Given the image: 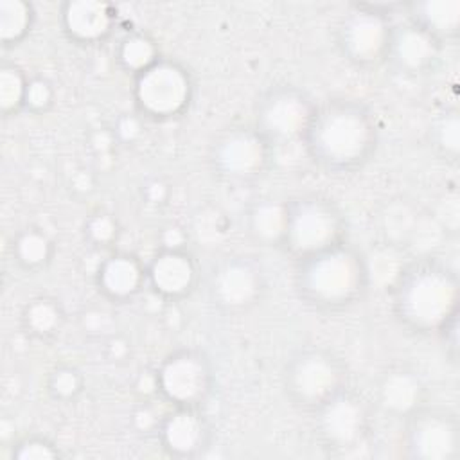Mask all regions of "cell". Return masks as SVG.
<instances>
[{
	"label": "cell",
	"mask_w": 460,
	"mask_h": 460,
	"mask_svg": "<svg viewBox=\"0 0 460 460\" xmlns=\"http://www.w3.org/2000/svg\"><path fill=\"white\" fill-rule=\"evenodd\" d=\"M304 147L314 165L329 174H352L377 151L379 128L372 110L349 97L316 102Z\"/></svg>",
	"instance_id": "1"
},
{
	"label": "cell",
	"mask_w": 460,
	"mask_h": 460,
	"mask_svg": "<svg viewBox=\"0 0 460 460\" xmlns=\"http://www.w3.org/2000/svg\"><path fill=\"white\" fill-rule=\"evenodd\" d=\"M460 282L447 264L424 257L406 264L392 286L395 320L419 336L440 334L458 318Z\"/></svg>",
	"instance_id": "2"
},
{
	"label": "cell",
	"mask_w": 460,
	"mask_h": 460,
	"mask_svg": "<svg viewBox=\"0 0 460 460\" xmlns=\"http://www.w3.org/2000/svg\"><path fill=\"white\" fill-rule=\"evenodd\" d=\"M293 286L304 305L318 313H341L363 300L370 286L365 255L347 241L295 261Z\"/></svg>",
	"instance_id": "3"
},
{
	"label": "cell",
	"mask_w": 460,
	"mask_h": 460,
	"mask_svg": "<svg viewBox=\"0 0 460 460\" xmlns=\"http://www.w3.org/2000/svg\"><path fill=\"white\" fill-rule=\"evenodd\" d=\"M282 388L295 408L316 413L349 388V370L334 352L322 347H305L286 361Z\"/></svg>",
	"instance_id": "4"
},
{
	"label": "cell",
	"mask_w": 460,
	"mask_h": 460,
	"mask_svg": "<svg viewBox=\"0 0 460 460\" xmlns=\"http://www.w3.org/2000/svg\"><path fill=\"white\" fill-rule=\"evenodd\" d=\"M345 216L323 194H302L288 199V232L282 250L295 261L314 255L345 241Z\"/></svg>",
	"instance_id": "5"
},
{
	"label": "cell",
	"mask_w": 460,
	"mask_h": 460,
	"mask_svg": "<svg viewBox=\"0 0 460 460\" xmlns=\"http://www.w3.org/2000/svg\"><path fill=\"white\" fill-rule=\"evenodd\" d=\"M194 79L190 70L171 58H160L133 77V101L140 115L151 120L181 117L192 104Z\"/></svg>",
	"instance_id": "6"
},
{
	"label": "cell",
	"mask_w": 460,
	"mask_h": 460,
	"mask_svg": "<svg viewBox=\"0 0 460 460\" xmlns=\"http://www.w3.org/2000/svg\"><path fill=\"white\" fill-rule=\"evenodd\" d=\"M381 7L356 4L336 25V47L354 66L376 68L388 61L394 25Z\"/></svg>",
	"instance_id": "7"
},
{
	"label": "cell",
	"mask_w": 460,
	"mask_h": 460,
	"mask_svg": "<svg viewBox=\"0 0 460 460\" xmlns=\"http://www.w3.org/2000/svg\"><path fill=\"white\" fill-rule=\"evenodd\" d=\"M268 291L266 271L250 255H228L207 277V296L223 314H243L257 307Z\"/></svg>",
	"instance_id": "8"
},
{
	"label": "cell",
	"mask_w": 460,
	"mask_h": 460,
	"mask_svg": "<svg viewBox=\"0 0 460 460\" xmlns=\"http://www.w3.org/2000/svg\"><path fill=\"white\" fill-rule=\"evenodd\" d=\"M316 110L313 97L293 84L268 88L257 101L253 126L273 146L304 142Z\"/></svg>",
	"instance_id": "9"
},
{
	"label": "cell",
	"mask_w": 460,
	"mask_h": 460,
	"mask_svg": "<svg viewBox=\"0 0 460 460\" xmlns=\"http://www.w3.org/2000/svg\"><path fill=\"white\" fill-rule=\"evenodd\" d=\"M273 158V146L255 126L225 129L210 146L208 164L212 172L230 183H246L261 178Z\"/></svg>",
	"instance_id": "10"
},
{
	"label": "cell",
	"mask_w": 460,
	"mask_h": 460,
	"mask_svg": "<svg viewBox=\"0 0 460 460\" xmlns=\"http://www.w3.org/2000/svg\"><path fill=\"white\" fill-rule=\"evenodd\" d=\"M316 435L322 449L332 456H350L365 447L370 433V408L352 390H343L316 413Z\"/></svg>",
	"instance_id": "11"
},
{
	"label": "cell",
	"mask_w": 460,
	"mask_h": 460,
	"mask_svg": "<svg viewBox=\"0 0 460 460\" xmlns=\"http://www.w3.org/2000/svg\"><path fill=\"white\" fill-rule=\"evenodd\" d=\"M155 388L174 408H201L214 388L212 363L198 349L174 350L160 363Z\"/></svg>",
	"instance_id": "12"
},
{
	"label": "cell",
	"mask_w": 460,
	"mask_h": 460,
	"mask_svg": "<svg viewBox=\"0 0 460 460\" xmlns=\"http://www.w3.org/2000/svg\"><path fill=\"white\" fill-rule=\"evenodd\" d=\"M406 456L415 460H455L460 455L458 417L438 406H420L404 419Z\"/></svg>",
	"instance_id": "13"
},
{
	"label": "cell",
	"mask_w": 460,
	"mask_h": 460,
	"mask_svg": "<svg viewBox=\"0 0 460 460\" xmlns=\"http://www.w3.org/2000/svg\"><path fill=\"white\" fill-rule=\"evenodd\" d=\"M147 286L167 302L187 298L199 282V268L190 252L183 246H164L146 266Z\"/></svg>",
	"instance_id": "14"
},
{
	"label": "cell",
	"mask_w": 460,
	"mask_h": 460,
	"mask_svg": "<svg viewBox=\"0 0 460 460\" xmlns=\"http://www.w3.org/2000/svg\"><path fill=\"white\" fill-rule=\"evenodd\" d=\"M444 45L417 23L406 20L394 25L388 61L406 75H426L433 72L442 58Z\"/></svg>",
	"instance_id": "15"
},
{
	"label": "cell",
	"mask_w": 460,
	"mask_h": 460,
	"mask_svg": "<svg viewBox=\"0 0 460 460\" xmlns=\"http://www.w3.org/2000/svg\"><path fill=\"white\" fill-rule=\"evenodd\" d=\"M115 22V7L102 0H68L59 7L61 31L75 45L92 47L106 41Z\"/></svg>",
	"instance_id": "16"
},
{
	"label": "cell",
	"mask_w": 460,
	"mask_h": 460,
	"mask_svg": "<svg viewBox=\"0 0 460 460\" xmlns=\"http://www.w3.org/2000/svg\"><path fill=\"white\" fill-rule=\"evenodd\" d=\"M162 447L176 458H194L210 444V424L199 408H174L158 428Z\"/></svg>",
	"instance_id": "17"
},
{
	"label": "cell",
	"mask_w": 460,
	"mask_h": 460,
	"mask_svg": "<svg viewBox=\"0 0 460 460\" xmlns=\"http://www.w3.org/2000/svg\"><path fill=\"white\" fill-rule=\"evenodd\" d=\"M99 293L110 302H128L147 286L146 266L131 253L117 252L106 257L95 273Z\"/></svg>",
	"instance_id": "18"
},
{
	"label": "cell",
	"mask_w": 460,
	"mask_h": 460,
	"mask_svg": "<svg viewBox=\"0 0 460 460\" xmlns=\"http://www.w3.org/2000/svg\"><path fill=\"white\" fill-rule=\"evenodd\" d=\"M426 388L419 374L406 367L388 368L376 390V399L381 410L392 417L406 419L424 406Z\"/></svg>",
	"instance_id": "19"
},
{
	"label": "cell",
	"mask_w": 460,
	"mask_h": 460,
	"mask_svg": "<svg viewBox=\"0 0 460 460\" xmlns=\"http://www.w3.org/2000/svg\"><path fill=\"white\" fill-rule=\"evenodd\" d=\"M286 232L288 199L264 198L250 207L246 214V234L255 244L282 250Z\"/></svg>",
	"instance_id": "20"
},
{
	"label": "cell",
	"mask_w": 460,
	"mask_h": 460,
	"mask_svg": "<svg viewBox=\"0 0 460 460\" xmlns=\"http://www.w3.org/2000/svg\"><path fill=\"white\" fill-rule=\"evenodd\" d=\"M408 20L435 36L442 45L460 32V0H420L404 5Z\"/></svg>",
	"instance_id": "21"
},
{
	"label": "cell",
	"mask_w": 460,
	"mask_h": 460,
	"mask_svg": "<svg viewBox=\"0 0 460 460\" xmlns=\"http://www.w3.org/2000/svg\"><path fill=\"white\" fill-rule=\"evenodd\" d=\"M22 329L36 340H49L56 336L65 323V311L59 300L49 295L31 298L22 309Z\"/></svg>",
	"instance_id": "22"
},
{
	"label": "cell",
	"mask_w": 460,
	"mask_h": 460,
	"mask_svg": "<svg viewBox=\"0 0 460 460\" xmlns=\"http://www.w3.org/2000/svg\"><path fill=\"white\" fill-rule=\"evenodd\" d=\"M54 241L36 226L20 230L11 244L13 261L16 266L27 273H36L45 270L54 259Z\"/></svg>",
	"instance_id": "23"
},
{
	"label": "cell",
	"mask_w": 460,
	"mask_h": 460,
	"mask_svg": "<svg viewBox=\"0 0 460 460\" xmlns=\"http://www.w3.org/2000/svg\"><path fill=\"white\" fill-rule=\"evenodd\" d=\"M115 59L126 74L135 77L160 59V50L149 34L133 31L117 43Z\"/></svg>",
	"instance_id": "24"
},
{
	"label": "cell",
	"mask_w": 460,
	"mask_h": 460,
	"mask_svg": "<svg viewBox=\"0 0 460 460\" xmlns=\"http://www.w3.org/2000/svg\"><path fill=\"white\" fill-rule=\"evenodd\" d=\"M36 11L25 0H0V43L4 49L20 45L32 31Z\"/></svg>",
	"instance_id": "25"
},
{
	"label": "cell",
	"mask_w": 460,
	"mask_h": 460,
	"mask_svg": "<svg viewBox=\"0 0 460 460\" xmlns=\"http://www.w3.org/2000/svg\"><path fill=\"white\" fill-rule=\"evenodd\" d=\"M429 144L435 153L449 162H456L460 153V117L458 110H444L429 128Z\"/></svg>",
	"instance_id": "26"
},
{
	"label": "cell",
	"mask_w": 460,
	"mask_h": 460,
	"mask_svg": "<svg viewBox=\"0 0 460 460\" xmlns=\"http://www.w3.org/2000/svg\"><path fill=\"white\" fill-rule=\"evenodd\" d=\"M29 79L16 63L4 61L0 65V111L4 117L16 115L23 110Z\"/></svg>",
	"instance_id": "27"
},
{
	"label": "cell",
	"mask_w": 460,
	"mask_h": 460,
	"mask_svg": "<svg viewBox=\"0 0 460 460\" xmlns=\"http://www.w3.org/2000/svg\"><path fill=\"white\" fill-rule=\"evenodd\" d=\"M84 390L83 374L70 365L56 367L47 377V392L58 402H72Z\"/></svg>",
	"instance_id": "28"
},
{
	"label": "cell",
	"mask_w": 460,
	"mask_h": 460,
	"mask_svg": "<svg viewBox=\"0 0 460 460\" xmlns=\"http://www.w3.org/2000/svg\"><path fill=\"white\" fill-rule=\"evenodd\" d=\"M13 458H16V460H54V458H59V449L47 437L29 435L14 444Z\"/></svg>",
	"instance_id": "29"
},
{
	"label": "cell",
	"mask_w": 460,
	"mask_h": 460,
	"mask_svg": "<svg viewBox=\"0 0 460 460\" xmlns=\"http://www.w3.org/2000/svg\"><path fill=\"white\" fill-rule=\"evenodd\" d=\"M54 99H56V90L49 79L31 77L27 84L23 110L32 115H43L52 108Z\"/></svg>",
	"instance_id": "30"
},
{
	"label": "cell",
	"mask_w": 460,
	"mask_h": 460,
	"mask_svg": "<svg viewBox=\"0 0 460 460\" xmlns=\"http://www.w3.org/2000/svg\"><path fill=\"white\" fill-rule=\"evenodd\" d=\"M84 235L95 246H110L119 237V225L117 221L104 212L93 214L84 223Z\"/></svg>",
	"instance_id": "31"
}]
</instances>
